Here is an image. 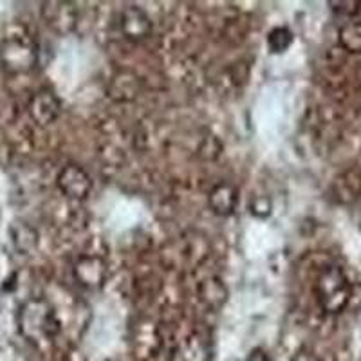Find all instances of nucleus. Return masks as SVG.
<instances>
[{
  "mask_svg": "<svg viewBox=\"0 0 361 361\" xmlns=\"http://www.w3.org/2000/svg\"><path fill=\"white\" fill-rule=\"evenodd\" d=\"M44 17L58 33H71L78 24V9L73 2H47L44 4Z\"/></svg>",
  "mask_w": 361,
  "mask_h": 361,
  "instance_id": "nucleus-7",
  "label": "nucleus"
},
{
  "mask_svg": "<svg viewBox=\"0 0 361 361\" xmlns=\"http://www.w3.org/2000/svg\"><path fill=\"white\" fill-rule=\"evenodd\" d=\"M18 325H20V333L35 343L54 340L62 329L56 312L45 300H29L27 304L22 305Z\"/></svg>",
  "mask_w": 361,
  "mask_h": 361,
  "instance_id": "nucleus-1",
  "label": "nucleus"
},
{
  "mask_svg": "<svg viewBox=\"0 0 361 361\" xmlns=\"http://www.w3.org/2000/svg\"><path fill=\"white\" fill-rule=\"evenodd\" d=\"M38 62V47L25 37H8L0 44V67L9 74L29 73Z\"/></svg>",
  "mask_w": 361,
  "mask_h": 361,
  "instance_id": "nucleus-3",
  "label": "nucleus"
},
{
  "mask_svg": "<svg viewBox=\"0 0 361 361\" xmlns=\"http://www.w3.org/2000/svg\"><path fill=\"white\" fill-rule=\"evenodd\" d=\"M246 361H273V357H271L264 349H253Z\"/></svg>",
  "mask_w": 361,
  "mask_h": 361,
  "instance_id": "nucleus-15",
  "label": "nucleus"
},
{
  "mask_svg": "<svg viewBox=\"0 0 361 361\" xmlns=\"http://www.w3.org/2000/svg\"><path fill=\"white\" fill-rule=\"evenodd\" d=\"M340 42L345 49L353 51V53L361 51V20L345 24L340 31Z\"/></svg>",
  "mask_w": 361,
  "mask_h": 361,
  "instance_id": "nucleus-13",
  "label": "nucleus"
},
{
  "mask_svg": "<svg viewBox=\"0 0 361 361\" xmlns=\"http://www.w3.org/2000/svg\"><path fill=\"white\" fill-rule=\"evenodd\" d=\"M56 185L58 188L62 190L63 195H67L69 199L82 201L92 190V179L82 166L69 164V166H63L62 172L58 173Z\"/></svg>",
  "mask_w": 361,
  "mask_h": 361,
  "instance_id": "nucleus-4",
  "label": "nucleus"
},
{
  "mask_svg": "<svg viewBox=\"0 0 361 361\" xmlns=\"http://www.w3.org/2000/svg\"><path fill=\"white\" fill-rule=\"evenodd\" d=\"M251 214L257 215V217H267L271 214V201L266 197L255 199L251 202Z\"/></svg>",
  "mask_w": 361,
  "mask_h": 361,
  "instance_id": "nucleus-14",
  "label": "nucleus"
},
{
  "mask_svg": "<svg viewBox=\"0 0 361 361\" xmlns=\"http://www.w3.org/2000/svg\"><path fill=\"white\" fill-rule=\"evenodd\" d=\"M293 33L289 27H275L271 29L269 35H267V47H269L271 53L280 54L283 51H288L293 44Z\"/></svg>",
  "mask_w": 361,
  "mask_h": 361,
  "instance_id": "nucleus-12",
  "label": "nucleus"
},
{
  "mask_svg": "<svg viewBox=\"0 0 361 361\" xmlns=\"http://www.w3.org/2000/svg\"><path fill=\"white\" fill-rule=\"evenodd\" d=\"M201 300L208 307H221L228 298V291H226L224 283L219 279H208L201 283Z\"/></svg>",
  "mask_w": 361,
  "mask_h": 361,
  "instance_id": "nucleus-10",
  "label": "nucleus"
},
{
  "mask_svg": "<svg viewBox=\"0 0 361 361\" xmlns=\"http://www.w3.org/2000/svg\"><path fill=\"white\" fill-rule=\"evenodd\" d=\"M107 264L99 257H82L74 266V276L78 283L90 291L103 288V283L107 280Z\"/></svg>",
  "mask_w": 361,
  "mask_h": 361,
  "instance_id": "nucleus-6",
  "label": "nucleus"
},
{
  "mask_svg": "<svg viewBox=\"0 0 361 361\" xmlns=\"http://www.w3.org/2000/svg\"><path fill=\"white\" fill-rule=\"evenodd\" d=\"M316 298L325 312L338 314L350 300V283L338 266H327L316 279Z\"/></svg>",
  "mask_w": 361,
  "mask_h": 361,
  "instance_id": "nucleus-2",
  "label": "nucleus"
},
{
  "mask_svg": "<svg viewBox=\"0 0 361 361\" xmlns=\"http://www.w3.org/2000/svg\"><path fill=\"white\" fill-rule=\"evenodd\" d=\"M119 27H121V33L125 35V38L132 42H141L152 33V20L137 6H128L121 11Z\"/></svg>",
  "mask_w": 361,
  "mask_h": 361,
  "instance_id": "nucleus-5",
  "label": "nucleus"
},
{
  "mask_svg": "<svg viewBox=\"0 0 361 361\" xmlns=\"http://www.w3.org/2000/svg\"><path fill=\"white\" fill-rule=\"evenodd\" d=\"M11 237H13V244L17 247L18 251L22 253H29L31 250H35L38 243V235L37 231L27 226L25 222H17V224L11 228Z\"/></svg>",
  "mask_w": 361,
  "mask_h": 361,
  "instance_id": "nucleus-11",
  "label": "nucleus"
},
{
  "mask_svg": "<svg viewBox=\"0 0 361 361\" xmlns=\"http://www.w3.org/2000/svg\"><path fill=\"white\" fill-rule=\"evenodd\" d=\"M60 112H62V103L53 90H40L29 103V114L38 125L54 123Z\"/></svg>",
  "mask_w": 361,
  "mask_h": 361,
  "instance_id": "nucleus-8",
  "label": "nucleus"
},
{
  "mask_svg": "<svg viewBox=\"0 0 361 361\" xmlns=\"http://www.w3.org/2000/svg\"><path fill=\"white\" fill-rule=\"evenodd\" d=\"M238 202V192L230 183H219L209 192V208L219 217H230Z\"/></svg>",
  "mask_w": 361,
  "mask_h": 361,
  "instance_id": "nucleus-9",
  "label": "nucleus"
},
{
  "mask_svg": "<svg viewBox=\"0 0 361 361\" xmlns=\"http://www.w3.org/2000/svg\"><path fill=\"white\" fill-rule=\"evenodd\" d=\"M293 361H318V357L312 356L311 353H300L293 357Z\"/></svg>",
  "mask_w": 361,
  "mask_h": 361,
  "instance_id": "nucleus-16",
  "label": "nucleus"
}]
</instances>
